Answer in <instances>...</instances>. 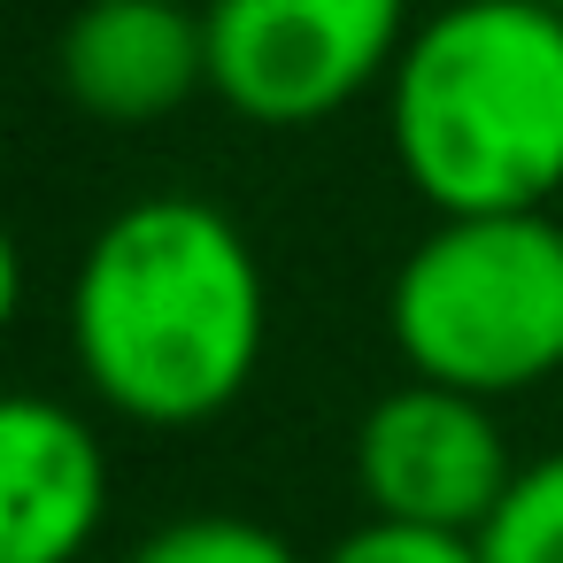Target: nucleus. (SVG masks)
<instances>
[{
    "instance_id": "1",
    "label": "nucleus",
    "mask_w": 563,
    "mask_h": 563,
    "mask_svg": "<svg viewBox=\"0 0 563 563\" xmlns=\"http://www.w3.org/2000/svg\"><path fill=\"white\" fill-rule=\"evenodd\" d=\"M271 286L247 232L201 194L117 209L70 278V355L101 409L147 432L224 417L263 363Z\"/></svg>"
},
{
    "instance_id": "2",
    "label": "nucleus",
    "mask_w": 563,
    "mask_h": 563,
    "mask_svg": "<svg viewBox=\"0 0 563 563\" xmlns=\"http://www.w3.org/2000/svg\"><path fill=\"white\" fill-rule=\"evenodd\" d=\"M386 140L432 217L548 209L563 194V9H432L386 78Z\"/></svg>"
},
{
    "instance_id": "3",
    "label": "nucleus",
    "mask_w": 563,
    "mask_h": 563,
    "mask_svg": "<svg viewBox=\"0 0 563 563\" xmlns=\"http://www.w3.org/2000/svg\"><path fill=\"white\" fill-rule=\"evenodd\" d=\"M386 332L409 378L509 401L563 371V224L548 209L517 217H440L386 286Z\"/></svg>"
},
{
    "instance_id": "4",
    "label": "nucleus",
    "mask_w": 563,
    "mask_h": 563,
    "mask_svg": "<svg viewBox=\"0 0 563 563\" xmlns=\"http://www.w3.org/2000/svg\"><path fill=\"white\" fill-rule=\"evenodd\" d=\"M209 93L263 132H301L394 78L409 0H209Z\"/></svg>"
},
{
    "instance_id": "5",
    "label": "nucleus",
    "mask_w": 563,
    "mask_h": 563,
    "mask_svg": "<svg viewBox=\"0 0 563 563\" xmlns=\"http://www.w3.org/2000/svg\"><path fill=\"white\" fill-rule=\"evenodd\" d=\"M509 478H517L509 440L494 424V401H478V394L409 378V386L378 394L355 424V486H363L371 517L478 532L501 509Z\"/></svg>"
},
{
    "instance_id": "6",
    "label": "nucleus",
    "mask_w": 563,
    "mask_h": 563,
    "mask_svg": "<svg viewBox=\"0 0 563 563\" xmlns=\"http://www.w3.org/2000/svg\"><path fill=\"white\" fill-rule=\"evenodd\" d=\"M109 517L101 432L47 394H0V563H78Z\"/></svg>"
},
{
    "instance_id": "7",
    "label": "nucleus",
    "mask_w": 563,
    "mask_h": 563,
    "mask_svg": "<svg viewBox=\"0 0 563 563\" xmlns=\"http://www.w3.org/2000/svg\"><path fill=\"white\" fill-rule=\"evenodd\" d=\"M63 93L101 124H155L209 93V24L186 0H86L55 47Z\"/></svg>"
},
{
    "instance_id": "8",
    "label": "nucleus",
    "mask_w": 563,
    "mask_h": 563,
    "mask_svg": "<svg viewBox=\"0 0 563 563\" xmlns=\"http://www.w3.org/2000/svg\"><path fill=\"white\" fill-rule=\"evenodd\" d=\"M471 540L478 563H563V448L548 463H525Z\"/></svg>"
},
{
    "instance_id": "9",
    "label": "nucleus",
    "mask_w": 563,
    "mask_h": 563,
    "mask_svg": "<svg viewBox=\"0 0 563 563\" xmlns=\"http://www.w3.org/2000/svg\"><path fill=\"white\" fill-rule=\"evenodd\" d=\"M124 563H301V555H294L271 525L209 509V517H178V525L147 532Z\"/></svg>"
},
{
    "instance_id": "10",
    "label": "nucleus",
    "mask_w": 563,
    "mask_h": 563,
    "mask_svg": "<svg viewBox=\"0 0 563 563\" xmlns=\"http://www.w3.org/2000/svg\"><path fill=\"white\" fill-rule=\"evenodd\" d=\"M317 563H478V540H471V532H432V525L363 517V525L340 532Z\"/></svg>"
},
{
    "instance_id": "11",
    "label": "nucleus",
    "mask_w": 563,
    "mask_h": 563,
    "mask_svg": "<svg viewBox=\"0 0 563 563\" xmlns=\"http://www.w3.org/2000/svg\"><path fill=\"white\" fill-rule=\"evenodd\" d=\"M16 309H24V247L9 240V224H0V332L16 324Z\"/></svg>"
},
{
    "instance_id": "12",
    "label": "nucleus",
    "mask_w": 563,
    "mask_h": 563,
    "mask_svg": "<svg viewBox=\"0 0 563 563\" xmlns=\"http://www.w3.org/2000/svg\"><path fill=\"white\" fill-rule=\"evenodd\" d=\"M548 9H563V0H548Z\"/></svg>"
}]
</instances>
